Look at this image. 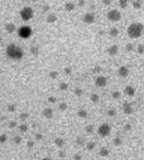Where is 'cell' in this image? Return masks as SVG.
<instances>
[{
  "mask_svg": "<svg viewBox=\"0 0 144 160\" xmlns=\"http://www.w3.org/2000/svg\"><path fill=\"white\" fill-rule=\"evenodd\" d=\"M7 56L14 60H20L24 56V51L21 47L15 44H11L7 47Z\"/></svg>",
  "mask_w": 144,
  "mask_h": 160,
  "instance_id": "cell-1",
  "label": "cell"
},
{
  "mask_svg": "<svg viewBox=\"0 0 144 160\" xmlns=\"http://www.w3.org/2000/svg\"><path fill=\"white\" fill-rule=\"evenodd\" d=\"M143 31V26L140 23H133L130 26H129L127 29L128 36L131 38H139L141 37Z\"/></svg>",
  "mask_w": 144,
  "mask_h": 160,
  "instance_id": "cell-2",
  "label": "cell"
},
{
  "mask_svg": "<svg viewBox=\"0 0 144 160\" xmlns=\"http://www.w3.org/2000/svg\"><path fill=\"white\" fill-rule=\"evenodd\" d=\"M20 15L22 17L23 20L25 21H28L30 19L33 18L34 16V10L32 9V8L29 7H25L22 10L20 11Z\"/></svg>",
  "mask_w": 144,
  "mask_h": 160,
  "instance_id": "cell-3",
  "label": "cell"
},
{
  "mask_svg": "<svg viewBox=\"0 0 144 160\" xmlns=\"http://www.w3.org/2000/svg\"><path fill=\"white\" fill-rule=\"evenodd\" d=\"M32 35V28L28 26H21L18 29V36L22 38H28Z\"/></svg>",
  "mask_w": 144,
  "mask_h": 160,
  "instance_id": "cell-4",
  "label": "cell"
},
{
  "mask_svg": "<svg viewBox=\"0 0 144 160\" xmlns=\"http://www.w3.org/2000/svg\"><path fill=\"white\" fill-rule=\"evenodd\" d=\"M107 18L109 19L110 21H112V22H117V21L121 20V18H122V14H121L118 10H116V9H112V10L108 12Z\"/></svg>",
  "mask_w": 144,
  "mask_h": 160,
  "instance_id": "cell-5",
  "label": "cell"
},
{
  "mask_svg": "<svg viewBox=\"0 0 144 160\" xmlns=\"http://www.w3.org/2000/svg\"><path fill=\"white\" fill-rule=\"evenodd\" d=\"M111 131V127L108 124H103L98 128V133L101 137H108Z\"/></svg>",
  "mask_w": 144,
  "mask_h": 160,
  "instance_id": "cell-6",
  "label": "cell"
},
{
  "mask_svg": "<svg viewBox=\"0 0 144 160\" xmlns=\"http://www.w3.org/2000/svg\"><path fill=\"white\" fill-rule=\"evenodd\" d=\"M95 85L99 87H104L107 85V78L104 76H99L95 79Z\"/></svg>",
  "mask_w": 144,
  "mask_h": 160,
  "instance_id": "cell-7",
  "label": "cell"
},
{
  "mask_svg": "<svg viewBox=\"0 0 144 160\" xmlns=\"http://www.w3.org/2000/svg\"><path fill=\"white\" fill-rule=\"evenodd\" d=\"M82 21L85 24H92L95 21V15L93 13H86L82 17Z\"/></svg>",
  "mask_w": 144,
  "mask_h": 160,
  "instance_id": "cell-8",
  "label": "cell"
},
{
  "mask_svg": "<svg viewBox=\"0 0 144 160\" xmlns=\"http://www.w3.org/2000/svg\"><path fill=\"white\" fill-rule=\"evenodd\" d=\"M118 74L121 77H123V78L127 77V76L130 75L129 68H128L127 67H125V66H122V67H119V69H118Z\"/></svg>",
  "mask_w": 144,
  "mask_h": 160,
  "instance_id": "cell-9",
  "label": "cell"
},
{
  "mask_svg": "<svg viewBox=\"0 0 144 160\" xmlns=\"http://www.w3.org/2000/svg\"><path fill=\"white\" fill-rule=\"evenodd\" d=\"M123 112H124V114L126 115H131L133 113V107L130 104L129 102H125L124 104H123Z\"/></svg>",
  "mask_w": 144,
  "mask_h": 160,
  "instance_id": "cell-10",
  "label": "cell"
},
{
  "mask_svg": "<svg viewBox=\"0 0 144 160\" xmlns=\"http://www.w3.org/2000/svg\"><path fill=\"white\" fill-rule=\"evenodd\" d=\"M57 20H58V16H57L56 14H55V13L49 14V15H47V17H46V22H47L48 24H54V23H55Z\"/></svg>",
  "mask_w": 144,
  "mask_h": 160,
  "instance_id": "cell-11",
  "label": "cell"
},
{
  "mask_svg": "<svg viewBox=\"0 0 144 160\" xmlns=\"http://www.w3.org/2000/svg\"><path fill=\"white\" fill-rule=\"evenodd\" d=\"M43 115L45 118L47 119H50L53 117V115H54V111H53L52 108L50 107H46L44 109V111H43Z\"/></svg>",
  "mask_w": 144,
  "mask_h": 160,
  "instance_id": "cell-12",
  "label": "cell"
},
{
  "mask_svg": "<svg viewBox=\"0 0 144 160\" xmlns=\"http://www.w3.org/2000/svg\"><path fill=\"white\" fill-rule=\"evenodd\" d=\"M119 51V47L117 45H112L109 48L107 49V52L110 56H115Z\"/></svg>",
  "mask_w": 144,
  "mask_h": 160,
  "instance_id": "cell-13",
  "label": "cell"
},
{
  "mask_svg": "<svg viewBox=\"0 0 144 160\" xmlns=\"http://www.w3.org/2000/svg\"><path fill=\"white\" fill-rule=\"evenodd\" d=\"M5 29L6 31L7 32V33H14L16 29V27H15V24H13V23H7V24H6V26H5Z\"/></svg>",
  "mask_w": 144,
  "mask_h": 160,
  "instance_id": "cell-14",
  "label": "cell"
},
{
  "mask_svg": "<svg viewBox=\"0 0 144 160\" xmlns=\"http://www.w3.org/2000/svg\"><path fill=\"white\" fill-rule=\"evenodd\" d=\"M124 93L128 96V97H133L135 95V89L134 87H132L131 86H127L124 89Z\"/></svg>",
  "mask_w": 144,
  "mask_h": 160,
  "instance_id": "cell-15",
  "label": "cell"
},
{
  "mask_svg": "<svg viewBox=\"0 0 144 160\" xmlns=\"http://www.w3.org/2000/svg\"><path fill=\"white\" fill-rule=\"evenodd\" d=\"M55 144L56 146H58V147H63L64 144H65V141H64V139L62 137H56L55 139Z\"/></svg>",
  "mask_w": 144,
  "mask_h": 160,
  "instance_id": "cell-16",
  "label": "cell"
},
{
  "mask_svg": "<svg viewBox=\"0 0 144 160\" xmlns=\"http://www.w3.org/2000/svg\"><path fill=\"white\" fill-rule=\"evenodd\" d=\"M64 8H65V10L67 11H73L74 10V8H75V4L73 3V2H66L65 5H64Z\"/></svg>",
  "mask_w": 144,
  "mask_h": 160,
  "instance_id": "cell-17",
  "label": "cell"
},
{
  "mask_svg": "<svg viewBox=\"0 0 144 160\" xmlns=\"http://www.w3.org/2000/svg\"><path fill=\"white\" fill-rule=\"evenodd\" d=\"M109 154H110V151H109V149L106 148V147H102V148L100 149V151H99V155H100L101 156H103V157L108 156Z\"/></svg>",
  "mask_w": 144,
  "mask_h": 160,
  "instance_id": "cell-18",
  "label": "cell"
},
{
  "mask_svg": "<svg viewBox=\"0 0 144 160\" xmlns=\"http://www.w3.org/2000/svg\"><path fill=\"white\" fill-rule=\"evenodd\" d=\"M30 53L34 56H37L39 55V47L36 46H32L30 48Z\"/></svg>",
  "mask_w": 144,
  "mask_h": 160,
  "instance_id": "cell-19",
  "label": "cell"
},
{
  "mask_svg": "<svg viewBox=\"0 0 144 160\" xmlns=\"http://www.w3.org/2000/svg\"><path fill=\"white\" fill-rule=\"evenodd\" d=\"M77 115L79 117H81V118H86L87 115H88V113H87V111L85 109H80L77 112Z\"/></svg>",
  "mask_w": 144,
  "mask_h": 160,
  "instance_id": "cell-20",
  "label": "cell"
},
{
  "mask_svg": "<svg viewBox=\"0 0 144 160\" xmlns=\"http://www.w3.org/2000/svg\"><path fill=\"white\" fill-rule=\"evenodd\" d=\"M119 29H117L116 27H112V28H111V30H110V32H109V34H110V36H111V37H117L119 36Z\"/></svg>",
  "mask_w": 144,
  "mask_h": 160,
  "instance_id": "cell-21",
  "label": "cell"
},
{
  "mask_svg": "<svg viewBox=\"0 0 144 160\" xmlns=\"http://www.w3.org/2000/svg\"><path fill=\"white\" fill-rule=\"evenodd\" d=\"M75 142H76L77 145H79V146H83L85 145V139L82 137H77Z\"/></svg>",
  "mask_w": 144,
  "mask_h": 160,
  "instance_id": "cell-22",
  "label": "cell"
},
{
  "mask_svg": "<svg viewBox=\"0 0 144 160\" xmlns=\"http://www.w3.org/2000/svg\"><path fill=\"white\" fill-rule=\"evenodd\" d=\"M90 99H91V101L92 102H93V103H98L99 102V100H100V97H99V95L96 93H93L91 95V97H90Z\"/></svg>",
  "mask_w": 144,
  "mask_h": 160,
  "instance_id": "cell-23",
  "label": "cell"
},
{
  "mask_svg": "<svg viewBox=\"0 0 144 160\" xmlns=\"http://www.w3.org/2000/svg\"><path fill=\"white\" fill-rule=\"evenodd\" d=\"M112 142H113V145H114L115 146H120V145H122V140L120 137H114L113 140H112Z\"/></svg>",
  "mask_w": 144,
  "mask_h": 160,
  "instance_id": "cell-24",
  "label": "cell"
},
{
  "mask_svg": "<svg viewBox=\"0 0 144 160\" xmlns=\"http://www.w3.org/2000/svg\"><path fill=\"white\" fill-rule=\"evenodd\" d=\"M95 145H96V143L94 141H90L88 142L87 144H86V148L90 150V151H92L93 149L95 148Z\"/></svg>",
  "mask_w": 144,
  "mask_h": 160,
  "instance_id": "cell-25",
  "label": "cell"
},
{
  "mask_svg": "<svg viewBox=\"0 0 144 160\" xmlns=\"http://www.w3.org/2000/svg\"><path fill=\"white\" fill-rule=\"evenodd\" d=\"M67 108H68V105H67L65 102H62V103H60L59 106H58V109L62 112L65 111Z\"/></svg>",
  "mask_w": 144,
  "mask_h": 160,
  "instance_id": "cell-26",
  "label": "cell"
},
{
  "mask_svg": "<svg viewBox=\"0 0 144 160\" xmlns=\"http://www.w3.org/2000/svg\"><path fill=\"white\" fill-rule=\"evenodd\" d=\"M74 94L76 97H81L82 95L83 94V90L82 89L81 87H75L74 90Z\"/></svg>",
  "mask_w": 144,
  "mask_h": 160,
  "instance_id": "cell-27",
  "label": "cell"
},
{
  "mask_svg": "<svg viewBox=\"0 0 144 160\" xmlns=\"http://www.w3.org/2000/svg\"><path fill=\"white\" fill-rule=\"evenodd\" d=\"M58 76H59V73L55 70H53L49 73V77L51 78V79H56V78L58 77Z\"/></svg>",
  "mask_w": 144,
  "mask_h": 160,
  "instance_id": "cell-28",
  "label": "cell"
},
{
  "mask_svg": "<svg viewBox=\"0 0 144 160\" xmlns=\"http://www.w3.org/2000/svg\"><path fill=\"white\" fill-rule=\"evenodd\" d=\"M27 130H28V126L26 124H21L19 126V131L21 133H26Z\"/></svg>",
  "mask_w": 144,
  "mask_h": 160,
  "instance_id": "cell-29",
  "label": "cell"
},
{
  "mask_svg": "<svg viewBox=\"0 0 144 160\" xmlns=\"http://www.w3.org/2000/svg\"><path fill=\"white\" fill-rule=\"evenodd\" d=\"M68 87H69V86H68V84L65 82H61L59 84V88H60V90H62V91H66V90L68 89Z\"/></svg>",
  "mask_w": 144,
  "mask_h": 160,
  "instance_id": "cell-30",
  "label": "cell"
},
{
  "mask_svg": "<svg viewBox=\"0 0 144 160\" xmlns=\"http://www.w3.org/2000/svg\"><path fill=\"white\" fill-rule=\"evenodd\" d=\"M16 110V105L15 104H9L7 106V111L10 112V113H14V112Z\"/></svg>",
  "mask_w": 144,
  "mask_h": 160,
  "instance_id": "cell-31",
  "label": "cell"
},
{
  "mask_svg": "<svg viewBox=\"0 0 144 160\" xmlns=\"http://www.w3.org/2000/svg\"><path fill=\"white\" fill-rule=\"evenodd\" d=\"M132 7L135 9H140L141 8V2L139 1V0H136V1H133L132 2Z\"/></svg>",
  "mask_w": 144,
  "mask_h": 160,
  "instance_id": "cell-32",
  "label": "cell"
},
{
  "mask_svg": "<svg viewBox=\"0 0 144 160\" xmlns=\"http://www.w3.org/2000/svg\"><path fill=\"white\" fill-rule=\"evenodd\" d=\"M133 49H134V46H133V44H131V43H129V44H127L125 46V50L126 52H131V51H133Z\"/></svg>",
  "mask_w": 144,
  "mask_h": 160,
  "instance_id": "cell-33",
  "label": "cell"
},
{
  "mask_svg": "<svg viewBox=\"0 0 144 160\" xmlns=\"http://www.w3.org/2000/svg\"><path fill=\"white\" fill-rule=\"evenodd\" d=\"M13 142L15 143V145H20L21 142H22V137H19V136H15V137L13 138Z\"/></svg>",
  "mask_w": 144,
  "mask_h": 160,
  "instance_id": "cell-34",
  "label": "cell"
},
{
  "mask_svg": "<svg viewBox=\"0 0 144 160\" xmlns=\"http://www.w3.org/2000/svg\"><path fill=\"white\" fill-rule=\"evenodd\" d=\"M84 130L86 133L91 134V133H92V131H93V126H92V125H87V126L85 127Z\"/></svg>",
  "mask_w": 144,
  "mask_h": 160,
  "instance_id": "cell-35",
  "label": "cell"
},
{
  "mask_svg": "<svg viewBox=\"0 0 144 160\" xmlns=\"http://www.w3.org/2000/svg\"><path fill=\"white\" fill-rule=\"evenodd\" d=\"M119 6L122 8H126L128 6V1L127 0H120L119 1Z\"/></svg>",
  "mask_w": 144,
  "mask_h": 160,
  "instance_id": "cell-36",
  "label": "cell"
},
{
  "mask_svg": "<svg viewBox=\"0 0 144 160\" xmlns=\"http://www.w3.org/2000/svg\"><path fill=\"white\" fill-rule=\"evenodd\" d=\"M111 97L114 99H119L121 97V92L120 91H113L112 94H111Z\"/></svg>",
  "mask_w": 144,
  "mask_h": 160,
  "instance_id": "cell-37",
  "label": "cell"
},
{
  "mask_svg": "<svg viewBox=\"0 0 144 160\" xmlns=\"http://www.w3.org/2000/svg\"><path fill=\"white\" fill-rule=\"evenodd\" d=\"M107 115L110 116V117H114L115 115H116V111H115L114 109H109L107 111Z\"/></svg>",
  "mask_w": 144,
  "mask_h": 160,
  "instance_id": "cell-38",
  "label": "cell"
},
{
  "mask_svg": "<svg viewBox=\"0 0 144 160\" xmlns=\"http://www.w3.org/2000/svg\"><path fill=\"white\" fill-rule=\"evenodd\" d=\"M7 135H5V134L0 135V144H5V143L7 142Z\"/></svg>",
  "mask_w": 144,
  "mask_h": 160,
  "instance_id": "cell-39",
  "label": "cell"
},
{
  "mask_svg": "<svg viewBox=\"0 0 144 160\" xmlns=\"http://www.w3.org/2000/svg\"><path fill=\"white\" fill-rule=\"evenodd\" d=\"M47 101L49 103H51V104H55L56 101H57V98H56V97H55V96H50V97L47 98Z\"/></svg>",
  "mask_w": 144,
  "mask_h": 160,
  "instance_id": "cell-40",
  "label": "cell"
},
{
  "mask_svg": "<svg viewBox=\"0 0 144 160\" xmlns=\"http://www.w3.org/2000/svg\"><path fill=\"white\" fill-rule=\"evenodd\" d=\"M28 116H29V114H28V113H26V112L21 113V114H20V115H19L20 119H22V120H26V119H27V118H28Z\"/></svg>",
  "mask_w": 144,
  "mask_h": 160,
  "instance_id": "cell-41",
  "label": "cell"
},
{
  "mask_svg": "<svg viewBox=\"0 0 144 160\" xmlns=\"http://www.w3.org/2000/svg\"><path fill=\"white\" fill-rule=\"evenodd\" d=\"M143 51H144V49H143V45H138V46H137V52L139 53L140 55H142L143 54Z\"/></svg>",
  "mask_w": 144,
  "mask_h": 160,
  "instance_id": "cell-42",
  "label": "cell"
},
{
  "mask_svg": "<svg viewBox=\"0 0 144 160\" xmlns=\"http://www.w3.org/2000/svg\"><path fill=\"white\" fill-rule=\"evenodd\" d=\"M63 72H64V74L66 75V76H69V75H71V73H72V67H66L63 69Z\"/></svg>",
  "mask_w": 144,
  "mask_h": 160,
  "instance_id": "cell-43",
  "label": "cell"
},
{
  "mask_svg": "<svg viewBox=\"0 0 144 160\" xmlns=\"http://www.w3.org/2000/svg\"><path fill=\"white\" fill-rule=\"evenodd\" d=\"M34 137H35V139H36L37 141H41L44 138V136H43V134H41V133H36V134L34 135Z\"/></svg>",
  "mask_w": 144,
  "mask_h": 160,
  "instance_id": "cell-44",
  "label": "cell"
},
{
  "mask_svg": "<svg viewBox=\"0 0 144 160\" xmlns=\"http://www.w3.org/2000/svg\"><path fill=\"white\" fill-rule=\"evenodd\" d=\"M26 146H27V148H29V149L33 148L34 146V142L30 140V141H28L26 143Z\"/></svg>",
  "mask_w": 144,
  "mask_h": 160,
  "instance_id": "cell-45",
  "label": "cell"
},
{
  "mask_svg": "<svg viewBox=\"0 0 144 160\" xmlns=\"http://www.w3.org/2000/svg\"><path fill=\"white\" fill-rule=\"evenodd\" d=\"M92 71L94 72V73H100L101 71H102V67L100 66H95V67L92 68Z\"/></svg>",
  "mask_w": 144,
  "mask_h": 160,
  "instance_id": "cell-46",
  "label": "cell"
},
{
  "mask_svg": "<svg viewBox=\"0 0 144 160\" xmlns=\"http://www.w3.org/2000/svg\"><path fill=\"white\" fill-rule=\"evenodd\" d=\"M131 128H132V127H131V125L130 123H127L124 125V130L125 131H130Z\"/></svg>",
  "mask_w": 144,
  "mask_h": 160,
  "instance_id": "cell-47",
  "label": "cell"
},
{
  "mask_svg": "<svg viewBox=\"0 0 144 160\" xmlns=\"http://www.w3.org/2000/svg\"><path fill=\"white\" fill-rule=\"evenodd\" d=\"M16 122L15 121H10L9 122V124H8V127L9 128H15V127H16Z\"/></svg>",
  "mask_w": 144,
  "mask_h": 160,
  "instance_id": "cell-48",
  "label": "cell"
},
{
  "mask_svg": "<svg viewBox=\"0 0 144 160\" xmlns=\"http://www.w3.org/2000/svg\"><path fill=\"white\" fill-rule=\"evenodd\" d=\"M74 160H82V156L79 153H76V154H74Z\"/></svg>",
  "mask_w": 144,
  "mask_h": 160,
  "instance_id": "cell-49",
  "label": "cell"
},
{
  "mask_svg": "<svg viewBox=\"0 0 144 160\" xmlns=\"http://www.w3.org/2000/svg\"><path fill=\"white\" fill-rule=\"evenodd\" d=\"M58 156L61 158H64V157H66V152L65 151H60V152H58Z\"/></svg>",
  "mask_w": 144,
  "mask_h": 160,
  "instance_id": "cell-50",
  "label": "cell"
},
{
  "mask_svg": "<svg viewBox=\"0 0 144 160\" xmlns=\"http://www.w3.org/2000/svg\"><path fill=\"white\" fill-rule=\"evenodd\" d=\"M84 5H85V1H83V0H80V1L78 2V6H79L80 8H82Z\"/></svg>",
  "mask_w": 144,
  "mask_h": 160,
  "instance_id": "cell-51",
  "label": "cell"
},
{
  "mask_svg": "<svg viewBox=\"0 0 144 160\" xmlns=\"http://www.w3.org/2000/svg\"><path fill=\"white\" fill-rule=\"evenodd\" d=\"M48 10H49V6H48V5H45V6L43 7V12H44V13L47 12Z\"/></svg>",
  "mask_w": 144,
  "mask_h": 160,
  "instance_id": "cell-52",
  "label": "cell"
},
{
  "mask_svg": "<svg viewBox=\"0 0 144 160\" xmlns=\"http://www.w3.org/2000/svg\"><path fill=\"white\" fill-rule=\"evenodd\" d=\"M103 4L106 5V6H109V5L111 4V1H110V0H103Z\"/></svg>",
  "mask_w": 144,
  "mask_h": 160,
  "instance_id": "cell-53",
  "label": "cell"
},
{
  "mask_svg": "<svg viewBox=\"0 0 144 160\" xmlns=\"http://www.w3.org/2000/svg\"><path fill=\"white\" fill-rule=\"evenodd\" d=\"M104 33H105V32H104V30H100V31L98 32V35H99V36H103Z\"/></svg>",
  "mask_w": 144,
  "mask_h": 160,
  "instance_id": "cell-54",
  "label": "cell"
},
{
  "mask_svg": "<svg viewBox=\"0 0 144 160\" xmlns=\"http://www.w3.org/2000/svg\"><path fill=\"white\" fill-rule=\"evenodd\" d=\"M42 160H52V159H51L50 157H44V158H43Z\"/></svg>",
  "mask_w": 144,
  "mask_h": 160,
  "instance_id": "cell-55",
  "label": "cell"
},
{
  "mask_svg": "<svg viewBox=\"0 0 144 160\" xmlns=\"http://www.w3.org/2000/svg\"><path fill=\"white\" fill-rule=\"evenodd\" d=\"M5 119H6V117H2V118H1V120H2V121H4Z\"/></svg>",
  "mask_w": 144,
  "mask_h": 160,
  "instance_id": "cell-56",
  "label": "cell"
},
{
  "mask_svg": "<svg viewBox=\"0 0 144 160\" xmlns=\"http://www.w3.org/2000/svg\"><path fill=\"white\" fill-rule=\"evenodd\" d=\"M1 41H2V37L0 36V43H1Z\"/></svg>",
  "mask_w": 144,
  "mask_h": 160,
  "instance_id": "cell-57",
  "label": "cell"
}]
</instances>
